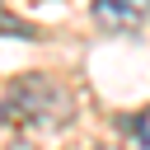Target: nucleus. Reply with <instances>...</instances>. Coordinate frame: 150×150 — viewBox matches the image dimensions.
I'll list each match as a JSON object with an SVG mask.
<instances>
[{
    "instance_id": "20e7f679",
    "label": "nucleus",
    "mask_w": 150,
    "mask_h": 150,
    "mask_svg": "<svg viewBox=\"0 0 150 150\" xmlns=\"http://www.w3.org/2000/svg\"><path fill=\"white\" fill-rule=\"evenodd\" d=\"M0 28H9L14 38H38V28H33V23H23V19H14V14H0Z\"/></svg>"
},
{
    "instance_id": "f257e3e1",
    "label": "nucleus",
    "mask_w": 150,
    "mask_h": 150,
    "mask_svg": "<svg viewBox=\"0 0 150 150\" xmlns=\"http://www.w3.org/2000/svg\"><path fill=\"white\" fill-rule=\"evenodd\" d=\"M75 117V98L47 80V75H23L5 89L0 98V122L5 127H23V131H56Z\"/></svg>"
},
{
    "instance_id": "f03ea898",
    "label": "nucleus",
    "mask_w": 150,
    "mask_h": 150,
    "mask_svg": "<svg viewBox=\"0 0 150 150\" xmlns=\"http://www.w3.org/2000/svg\"><path fill=\"white\" fill-rule=\"evenodd\" d=\"M150 19V0H94V23L108 33H136Z\"/></svg>"
},
{
    "instance_id": "7ed1b4c3",
    "label": "nucleus",
    "mask_w": 150,
    "mask_h": 150,
    "mask_svg": "<svg viewBox=\"0 0 150 150\" xmlns=\"http://www.w3.org/2000/svg\"><path fill=\"white\" fill-rule=\"evenodd\" d=\"M122 150H150V108H141L127 122V145Z\"/></svg>"
}]
</instances>
